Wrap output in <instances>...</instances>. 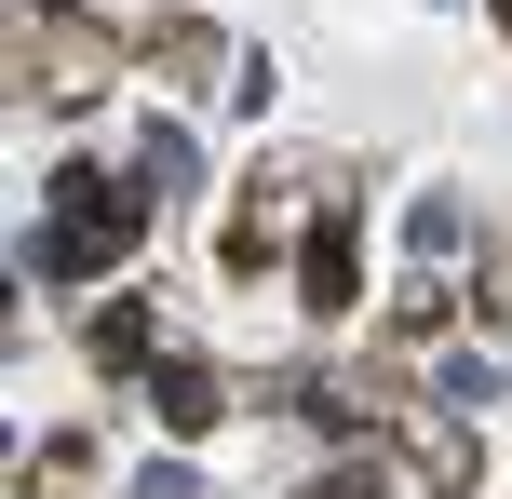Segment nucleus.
Here are the masks:
<instances>
[{"instance_id": "f257e3e1", "label": "nucleus", "mask_w": 512, "mask_h": 499, "mask_svg": "<svg viewBox=\"0 0 512 499\" xmlns=\"http://www.w3.org/2000/svg\"><path fill=\"white\" fill-rule=\"evenodd\" d=\"M149 405H162V432H216V378H189V365H162Z\"/></svg>"}, {"instance_id": "f03ea898", "label": "nucleus", "mask_w": 512, "mask_h": 499, "mask_svg": "<svg viewBox=\"0 0 512 499\" xmlns=\"http://www.w3.org/2000/svg\"><path fill=\"white\" fill-rule=\"evenodd\" d=\"M310 297H324V311H351V243H337V230H310Z\"/></svg>"}, {"instance_id": "7ed1b4c3", "label": "nucleus", "mask_w": 512, "mask_h": 499, "mask_svg": "<svg viewBox=\"0 0 512 499\" xmlns=\"http://www.w3.org/2000/svg\"><path fill=\"white\" fill-rule=\"evenodd\" d=\"M405 243H418V257H445V243H459V203H445V189H432V203H405Z\"/></svg>"}, {"instance_id": "20e7f679", "label": "nucleus", "mask_w": 512, "mask_h": 499, "mask_svg": "<svg viewBox=\"0 0 512 499\" xmlns=\"http://www.w3.org/2000/svg\"><path fill=\"white\" fill-rule=\"evenodd\" d=\"M310 499H391L378 473H324V486H310Z\"/></svg>"}]
</instances>
